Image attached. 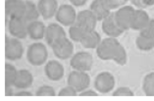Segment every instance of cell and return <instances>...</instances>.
I'll list each match as a JSON object with an SVG mask.
<instances>
[{
	"label": "cell",
	"mask_w": 154,
	"mask_h": 101,
	"mask_svg": "<svg viewBox=\"0 0 154 101\" xmlns=\"http://www.w3.org/2000/svg\"><path fill=\"white\" fill-rule=\"evenodd\" d=\"M120 45L121 43L116 37L107 36L101 40L99 45L96 47V54L101 60H104V61L113 60Z\"/></svg>",
	"instance_id": "cell-1"
},
{
	"label": "cell",
	"mask_w": 154,
	"mask_h": 101,
	"mask_svg": "<svg viewBox=\"0 0 154 101\" xmlns=\"http://www.w3.org/2000/svg\"><path fill=\"white\" fill-rule=\"evenodd\" d=\"M47 57V48L42 42H35L29 46L27 51V60L32 66H41L45 64Z\"/></svg>",
	"instance_id": "cell-2"
},
{
	"label": "cell",
	"mask_w": 154,
	"mask_h": 101,
	"mask_svg": "<svg viewBox=\"0 0 154 101\" xmlns=\"http://www.w3.org/2000/svg\"><path fill=\"white\" fill-rule=\"evenodd\" d=\"M93 58L92 55L88 52L80 51L74 54L70 59V65L74 70L82 71V72H88L92 68Z\"/></svg>",
	"instance_id": "cell-3"
},
{
	"label": "cell",
	"mask_w": 154,
	"mask_h": 101,
	"mask_svg": "<svg viewBox=\"0 0 154 101\" xmlns=\"http://www.w3.org/2000/svg\"><path fill=\"white\" fill-rule=\"evenodd\" d=\"M68 84L76 89L78 93H81L85 89L89 87L91 77L86 72L74 70L68 76Z\"/></svg>",
	"instance_id": "cell-4"
},
{
	"label": "cell",
	"mask_w": 154,
	"mask_h": 101,
	"mask_svg": "<svg viewBox=\"0 0 154 101\" xmlns=\"http://www.w3.org/2000/svg\"><path fill=\"white\" fill-rule=\"evenodd\" d=\"M77 13L73 5L63 4L59 6L57 12L55 14V19L60 25L65 27H71L76 23Z\"/></svg>",
	"instance_id": "cell-5"
},
{
	"label": "cell",
	"mask_w": 154,
	"mask_h": 101,
	"mask_svg": "<svg viewBox=\"0 0 154 101\" xmlns=\"http://www.w3.org/2000/svg\"><path fill=\"white\" fill-rule=\"evenodd\" d=\"M5 58L10 61H16L22 58L24 54L23 44L20 41V39L16 37L8 38L6 37L5 40Z\"/></svg>",
	"instance_id": "cell-6"
},
{
	"label": "cell",
	"mask_w": 154,
	"mask_h": 101,
	"mask_svg": "<svg viewBox=\"0 0 154 101\" xmlns=\"http://www.w3.org/2000/svg\"><path fill=\"white\" fill-rule=\"evenodd\" d=\"M115 77L109 72H101L95 77L94 87L97 92L108 93L113 90L115 87Z\"/></svg>",
	"instance_id": "cell-7"
},
{
	"label": "cell",
	"mask_w": 154,
	"mask_h": 101,
	"mask_svg": "<svg viewBox=\"0 0 154 101\" xmlns=\"http://www.w3.org/2000/svg\"><path fill=\"white\" fill-rule=\"evenodd\" d=\"M134 11H136V9L133 6L125 5L117 9V11L115 12V20L123 31H128V29H131V24Z\"/></svg>",
	"instance_id": "cell-8"
},
{
	"label": "cell",
	"mask_w": 154,
	"mask_h": 101,
	"mask_svg": "<svg viewBox=\"0 0 154 101\" xmlns=\"http://www.w3.org/2000/svg\"><path fill=\"white\" fill-rule=\"evenodd\" d=\"M10 35L19 39H24L28 36V23L24 18H10L8 22Z\"/></svg>",
	"instance_id": "cell-9"
},
{
	"label": "cell",
	"mask_w": 154,
	"mask_h": 101,
	"mask_svg": "<svg viewBox=\"0 0 154 101\" xmlns=\"http://www.w3.org/2000/svg\"><path fill=\"white\" fill-rule=\"evenodd\" d=\"M51 48L53 50L54 55L60 60L71 59V57L74 55V44L72 40H70L68 37L60 40Z\"/></svg>",
	"instance_id": "cell-10"
},
{
	"label": "cell",
	"mask_w": 154,
	"mask_h": 101,
	"mask_svg": "<svg viewBox=\"0 0 154 101\" xmlns=\"http://www.w3.org/2000/svg\"><path fill=\"white\" fill-rule=\"evenodd\" d=\"M97 22H98V20L96 19L95 15L91 11V9L82 10L77 15L76 24L82 27L86 32L94 31Z\"/></svg>",
	"instance_id": "cell-11"
},
{
	"label": "cell",
	"mask_w": 154,
	"mask_h": 101,
	"mask_svg": "<svg viewBox=\"0 0 154 101\" xmlns=\"http://www.w3.org/2000/svg\"><path fill=\"white\" fill-rule=\"evenodd\" d=\"M67 37L65 29L62 28L61 25L58 24H50L46 27V32H45V40L46 43L52 47L55 45L56 43L60 40H62L63 38Z\"/></svg>",
	"instance_id": "cell-12"
},
{
	"label": "cell",
	"mask_w": 154,
	"mask_h": 101,
	"mask_svg": "<svg viewBox=\"0 0 154 101\" xmlns=\"http://www.w3.org/2000/svg\"><path fill=\"white\" fill-rule=\"evenodd\" d=\"M102 22V31L107 36L110 37H119L123 35V31L118 26L117 22L115 20V12H111L108 16L104 19Z\"/></svg>",
	"instance_id": "cell-13"
},
{
	"label": "cell",
	"mask_w": 154,
	"mask_h": 101,
	"mask_svg": "<svg viewBox=\"0 0 154 101\" xmlns=\"http://www.w3.org/2000/svg\"><path fill=\"white\" fill-rule=\"evenodd\" d=\"M25 0H5V14L9 18H24Z\"/></svg>",
	"instance_id": "cell-14"
},
{
	"label": "cell",
	"mask_w": 154,
	"mask_h": 101,
	"mask_svg": "<svg viewBox=\"0 0 154 101\" xmlns=\"http://www.w3.org/2000/svg\"><path fill=\"white\" fill-rule=\"evenodd\" d=\"M44 73H45L46 77L49 80L57 81L64 77L65 70H64L63 65L60 62H58L57 60H50L45 64Z\"/></svg>",
	"instance_id": "cell-15"
},
{
	"label": "cell",
	"mask_w": 154,
	"mask_h": 101,
	"mask_svg": "<svg viewBox=\"0 0 154 101\" xmlns=\"http://www.w3.org/2000/svg\"><path fill=\"white\" fill-rule=\"evenodd\" d=\"M37 8L40 13V16L44 20H48L55 16L59 8L57 0H38Z\"/></svg>",
	"instance_id": "cell-16"
},
{
	"label": "cell",
	"mask_w": 154,
	"mask_h": 101,
	"mask_svg": "<svg viewBox=\"0 0 154 101\" xmlns=\"http://www.w3.org/2000/svg\"><path fill=\"white\" fill-rule=\"evenodd\" d=\"M89 9L95 15L98 21H103L111 13V9L109 8L105 0H93L89 6Z\"/></svg>",
	"instance_id": "cell-17"
},
{
	"label": "cell",
	"mask_w": 154,
	"mask_h": 101,
	"mask_svg": "<svg viewBox=\"0 0 154 101\" xmlns=\"http://www.w3.org/2000/svg\"><path fill=\"white\" fill-rule=\"evenodd\" d=\"M46 27L42 22L33 21L28 24V35L33 40H40L45 37Z\"/></svg>",
	"instance_id": "cell-18"
},
{
	"label": "cell",
	"mask_w": 154,
	"mask_h": 101,
	"mask_svg": "<svg viewBox=\"0 0 154 101\" xmlns=\"http://www.w3.org/2000/svg\"><path fill=\"white\" fill-rule=\"evenodd\" d=\"M149 21H150L149 15L144 10L136 9L133 20H131V29H134V31H141L142 29L145 28L148 25Z\"/></svg>",
	"instance_id": "cell-19"
},
{
	"label": "cell",
	"mask_w": 154,
	"mask_h": 101,
	"mask_svg": "<svg viewBox=\"0 0 154 101\" xmlns=\"http://www.w3.org/2000/svg\"><path fill=\"white\" fill-rule=\"evenodd\" d=\"M33 83V76L29 71L22 69L18 71L17 78L15 81L14 87L18 89H27Z\"/></svg>",
	"instance_id": "cell-20"
},
{
	"label": "cell",
	"mask_w": 154,
	"mask_h": 101,
	"mask_svg": "<svg viewBox=\"0 0 154 101\" xmlns=\"http://www.w3.org/2000/svg\"><path fill=\"white\" fill-rule=\"evenodd\" d=\"M101 40L102 39H101L100 35L94 29V31L85 33V37L81 41V44L88 49H96V47L99 45Z\"/></svg>",
	"instance_id": "cell-21"
},
{
	"label": "cell",
	"mask_w": 154,
	"mask_h": 101,
	"mask_svg": "<svg viewBox=\"0 0 154 101\" xmlns=\"http://www.w3.org/2000/svg\"><path fill=\"white\" fill-rule=\"evenodd\" d=\"M26 1V11L24 15V19L27 23H32L33 21H37L40 16V13L37 8V5L32 0H25Z\"/></svg>",
	"instance_id": "cell-22"
},
{
	"label": "cell",
	"mask_w": 154,
	"mask_h": 101,
	"mask_svg": "<svg viewBox=\"0 0 154 101\" xmlns=\"http://www.w3.org/2000/svg\"><path fill=\"white\" fill-rule=\"evenodd\" d=\"M86 32H88L85 31L84 29L80 27L79 25H77L76 23L69 28V36L71 40H73L75 42H81L82 38L85 37Z\"/></svg>",
	"instance_id": "cell-23"
},
{
	"label": "cell",
	"mask_w": 154,
	"mask_h": 101,
	"mask_svg": "<svg viewBox=\"0 0 154 101\" xmlns=\"http://www.w3.org/2000/svg\"><path fill=\"white\" fill-rule=\"evenodd\" d=\"M18 70L15 66L9 63L5 64V85L7 87H14L15 81L17 78Z\"/></svg>",
	"instance_id": "cell-24"
},
{
	"label": "cell",
	"mask_w": 154,
	"mask_h": 101,
	"mask_svg": "<svg viewBox=\"0 0 154 101\" xmlns=\"http://www.w3.org/2000/svg\"><path fill=\"white\" fill-rule=\"evenodd\" d=\"M142 90L147 96H154V72L147 74L142 81Z\"/></svg>",
	"instance_id": "cell-25"
},
{
	"label": "cell",
	"mask_w": 154,
	"mask_h": 101,
	"mask_svg": "<svg viewBox=\"0 0 154 101\" xmlns=\"http://www.w3.org/2000/svg\"><path fill=\"white\" fill-rule=\"evenodd\" d=\"M136 45L141 51H150L154 48V38L138 35L136 39Z\"/></svg>",
	"instance_id": "cell-26"
},
{
	"label": "cell",
	"mask_w": 154,
	"mask_h": 101,
	"mask_svg": "<svg viewBox=\"0 0 154 101\" xmlns=\"http://www.w3.org/2000/svg\"><path fill=\"white\" fill-rule=\"evenodd\" d=\"M113 61L117 63L118 65L120 66H125L127 64V61H128V54H127V51L125 49L122 44L120 45L119 49L116 53L115 57L113 59Z\"/></svg>",
	"instance_id": "cell-27"
},
{
	"label": "cell",
	"mask_w": 154,
	"mask_h": 101,
	"mask_svg": "<svg viewBox=\"0 0 154 101\" xmlns=\"http://www.w3.org/2000/svg\"><path fill=\"white\" fill-rule=\"evenodd\" d=\"M140 35L148 38H154V19H150L148 25L140 31Z\"/></svg>",
	"instance_id": "cell-28"
},
{
	"label": "cell",
	"mask_w": 154,
	"mask_h": 101,
	"mask_svg": "<svg viewBox=\"0 0 154 101\" xmlns=\"http://www.w3.org/2000/svg\"><path fill=\"white\" fill-rule=\"evenodd\" d=\"M36 95L38 96H54L56 95V92H55V89L50 87V85H42V87H40L38 89L36 90L35 92Z\"/></svg>",
	"instance_id": "cell-29"
},
{
	"label": "cell",
	"mask_w": 154,
	"mask_h": 101,
	"mask_svg": "<svg viewBox=\"0 0 154 101\" xmlns=\"http://www.w3.org/2000/svg\"><path fill=\"white\" fill-rule=\"evenodd\" d=\"M112 94H113L114 96H122V95H124V96H134V93L131 88H129L128 87H118L115 91H113Z\"/></svg>",
	"instance_id": "cell-30"
},
{
	"label": "cell",
	"mask_w": 154,
	"mask_h": 101,
	"mask_svg": "<svg viewBox=\"0 0 154 101\" xmlns=\"http://www.w3.org/2000/svg\"><path fill=\"white\" fill-rule=\"evenodd\" d=\"M105 1H106L109 8L113 10V9H119L121 7L125 6L128 0H105Z\"/></svg>",
	"instance_id": "cell-31"
},
{
	"label": "cell",
	"mask_w": 154,
	"mask_h": 101,
	"mask_svg": "<svg viewBox=\"0 0 154 101\" xmlns=\"http://www.w3.org/2000/svg\"><path fill=\"white\" fill-rule=\"evenodd\" d=\"M78 91L75 89L71 85H67V87H63L61 90L59 91V95L61 96H74V95H77Z\"/></svg>",
	"instance_id": "cell-32"
},
{
	"label": "cell",
	"mask_w": 154,
	"mask_h": 101,
	"mask_svg": "<svg viewBox=\"0 0 154 101\" xmlns=\"http://www.w3.org/2000/svg\"><path fill=\"white\" fill-rule=\"evenodd\" d=\"M80 95H82V96H96L97 92L95 90H92V89L86 88V89H85L84 91H82L80 93Z\"/></svg>",
	"instance_id": "cell-33"
},
{
	"label": "cell",
	"mask_w": 154,
	"mask_h": 101,
	"mask_svg": "<svg viewBox=\"0 0 154 101\" xmlns=\"http://www.w3.org/2000/svg\"><path fill=\"white\" fill-rule=\"evenodd\" d=\"M69 1L74 7H82L88 2V0H69Z\"/></svg>",
	"instance_id": "cell-34"
},
{
	"label": "cell",
	"mask_w": 154,
	"mask_h": 101,
	"mask_svg": "<svg viewBox=\"0 0 154 101\" xmlns=\"http://www.w3.org/2000/svg\"><path fill=\"white\" fill-rule=\"evenodd\" d=\"M14 95H16V96H31L32 92L26 90V89H19L18 91L15 92Z\"/></svg>",
	"instance_id": "cell-35"
},
{
	"label": "cell",
	"mask_w": 154,
	"mask_h": 101,
	"mask_svg": "<svg viewBox=\"0 0 154 101\" xmlns=\"http://www.w3.org/2000/svg\"><path fill=\"white\" fill-rule=\"evenodd\" d=\"M13 94H15V92L13 90V87H7V85H5V95L10 96Z\"/></svg>",
	"instance_id": "cell-36"
}]
</instances>
